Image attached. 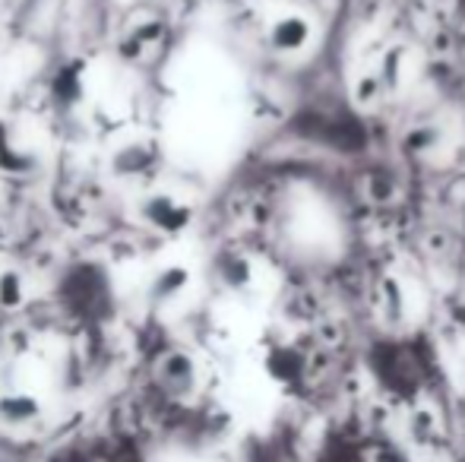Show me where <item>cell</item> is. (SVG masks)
Instances as JSON below:
<instances>
[{"label": "cell", "instance_id": "1", "mask_svg": "<svg viewBox=\"0 0 465 462\" xmlns=\"http://www.w3.org/2000/svg\"><path fill=\"white\" fill-rule=\"evenodd\" d=\"M270 42L282 54H301V51H307V44L313 42L311 19L301 16V13H288V16L276 19L270 32Z\"/></svg>", "mask_w": 465, "mask_h": 462}]
</instances>
